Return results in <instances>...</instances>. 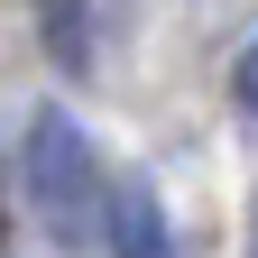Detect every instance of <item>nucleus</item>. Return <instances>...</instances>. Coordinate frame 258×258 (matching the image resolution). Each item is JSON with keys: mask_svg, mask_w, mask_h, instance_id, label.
Here are the masks:
<instances>
[{"mask_svg": "<svg viewBox=\"0 0 258 258\" xmlns=\"http://www.w3.org/2000/svg\"><path fill=\"white\" fill-rule=\"evenodd\" d=\"M19 184H28V212L46 221V240L83 249V240H111V194L102 166H92V139L74 111H37L28 120V148H19Z\"/></svg>", "mask_w": 258, "mask_h": 258, "instance_id": "obj_1", "label": "nucleus"}, {"mask_svg": "<svg viewBox=\"0 0 258 258\" xmlns=\"http://www.w3.org/2000/svg\"><path fill=\"white\" fill-rule=\"evenodd\" d=\"M111 249L120 258H166V212L148 203V184H111Z\"/></svg>", "mask_w": 258, "mask_h": 258, "instance_id": "obj_2", "label": "nucleus"}, {"mask_svg": "<svg viewBox=\"0 0 258 258\" xmlns=\"http://www.w3.org/2000/svg\"><path fill=\"white\" fill-rule=\"evenodd\" d=\"M240 102H249V111H258V46H249V55H240Z\"/></svg>", "mask_w": 258, "mask_h": 258, "instance_id": "obj_3", "label": "nucleus"}]
</instances>
